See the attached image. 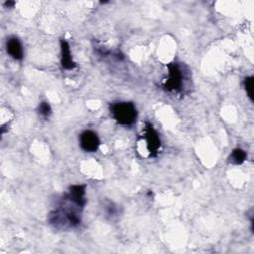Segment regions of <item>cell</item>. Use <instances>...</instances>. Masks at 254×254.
I'll return each instance as SVG.
<instances>
[{"instance_id": "cell-1", "label": "cell", "mask_w": 254, "mask_h": 254, "mask_svg": "<svg viewBox=\"0 0 254 254\" xmlns=\"http://www.w3.org/2000/svg\"><path fill=\"white\" fill-rule=\"evenodd\" d=\"M110 113L120 125L130 126L137 119V109L132 102L119 101L111 104Z\"/></svg>"}, {"instance_id": "cell-2", "label": "cell", "mask_w": 254, "mask_h": 254, "mask_svg": "<svg viewBox=\"0 0 254 254\" xmlns=\"http://www.w3.org/2000/svg\"><path fill=\"white\" fill-rule=\"evenodd\" d=\"M183 85V72L178 64L172 63L168 65V74L164 86L171 91L181 90Z\"/></svg>"}, {"instance_id": "cell-3", "label": "cell", "mask_w": 254, "mask_h": 254, "mask_svg": "<svg viewBox=\"0 0 254 254\" xmlns=\"http://www.w3.org/2000/svg\"><path fill=\"white\" fill-rule=\"evenodd\" d=\"M144 138H145L146 147L148 152L150 153V156H156L160 149L161 141L157 131L149 122H146L144 127Z\"/></svg>"}, {"instance_id": "cell-4", "label": "cell", "mask_w": 254, "mask_h": 254, "mask_svg": "<svg viewBox=\"0 0 254 254\" xmlns=\"http://www.w3.org/2000/svg\"><path fill=\"white\" fill-rule=\"evenodd\" d=\"M100 141L96 133L91 130H85L79 135L80 148L88 153L95 152L99 147Z\"/></svg>"}, {"instance_id": "cell-5", "label": "cell", "mask_w": 254, "mask_h": 254, "mask_svg": "<svg viewBox=\"0 0 254 254\" xmlns=\"http://www.w3.org/2000/svg\"><path fill=\"white\" fill-rule=\"evenodd\" d=\"M66 197L74 202L76 205L81 208L84 207L86 198H85V186L84 185H72L68 189Z\"/></svg>"}, {"instance_id": "cell-6", "label": "cell", "mask_w": 254, "mask_h": 254, "mask_svg": "<svg viewBox=\"0 0 254 254\" xmlns=\"http://www.w3.org/2000/svg\"><path fill=\"white\" fill-rule=\"evenodd\" d=\"M61 64L64 69L70 70L75 67V63L72 59L69 44L65 40H61Z\"/></svg>"}, {"instance_id": "cell-7", "label": "cell", "mask_w": 254, "mask_h": 254, "mask_svg": "<svg viewBox=\"0 0 254 254\" xmlns=\"http://www.w3.org/2000/svg\"><path fill=\"white\" fill-rule=\"evenodd\" d=\"M6 50L11 58L20 61L24 57V51L20 40L17 37H10L6 42Z\"/></svg>"}, {"instance_id": "cell-8", "label": "cell", "mask_w": 254, "mask_h": 254, "mask_svg": "<svg viewBox=\"0 0 254 254\" xmlns=\"http://www.w3.org/2000/svg\"><path fill=\"white\" fill-rule=\"evenodd\" d=\"M246 153L241 148H235L229 155V161L234 165H241L246 160Z\"/></svg>"}, {"instance_id": "cell-9", "label": "cell", "mask_w": 254, "mask_h": 254, "mask_svg": "<svg viewBox=\"0 0 254 254\" xmlns=\"http://www.w3.org/2000/svg\"><path fill=\"white\" fill-rule=\"evenodd\" d=\"M38 110H39V113H40L43 117H45V118L49 117V116L52 114V108H51L50 104H49L47 101H42V102L40 103V105H39Z\"/></svg>"}, {"instance_id": "cell-10", "label": "cell", "mask_w": 254, "mask_h": 254, "mask_svg": "<svg viewBox=\"0 0 254 254\" xmlns=\"http://www.w3.org/2000/svg\"><path fill=\"white\" fill-rule=\"evenodd\" d=\"M244 87L248 97L252 100L253 96V76H247L244 78Z\"/></svg>"}, {"instance_id": "cell-11", "label": "cell", "mask_w": 254, "mask_h": 254, "mask_svg": "<svg viewBox=\"0 0 254 254\" xmlns=\"http://www.w3.org/2000/svg\"><path fill=\"white\" fill-rule=\"evenodd\" d=\"M4 5L6 7H8V8H11V7H13L15 5V2L14 1H7V2L4 3Z\"/></svg>"}]
</instances>
